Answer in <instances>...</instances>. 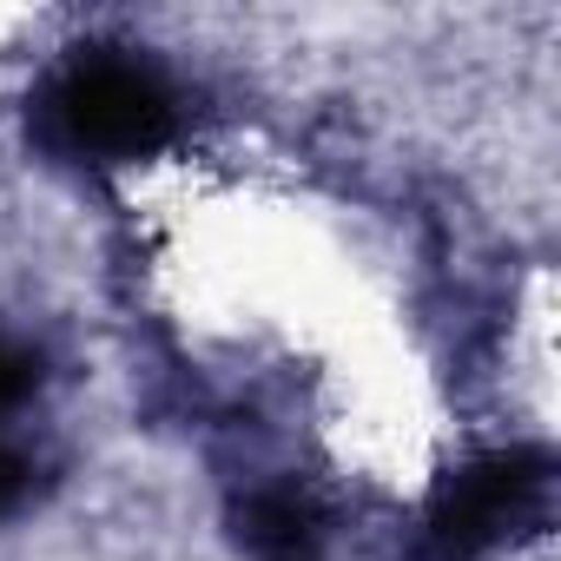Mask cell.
I'll return each mask as SVG.
<instances>
[{
  "label": "cell",
  "instance_id": "obj_3",
  "mask_svg": "<svg viewBox=\"0 0 561 561\" xmlns=\"http://www.w3.org/2000/svg\"><path fill=\"white\" fill-rule=\"evenodd\" d=\"M238 535L257 548V554H277V561H305L311 535H318V515L298 489H257L244 508H238Z\"/></svg>",
  "mask_w": 561,
  "mask_h": 561
},
{
  "label": "cell",
  "instance_id": "obj_1",
  "mask_svg": "<svg viewBox=\"0 0 561 561\" xmlns=\"http://www.w3.org/2000/svg\"><path fill=\"white\" fill-rule=\"evenodd\" d=\"M34 126L54 152L80 165H133L179 139L172 80L133 47H73L34 100Z\"/></svg>",
  "mask_w": 561,
  "mask_h": 561
},
{
  "label": "cell",
  "instance_id": "obj_2",
  "mask_svg": "<svg viewBox=\"0 0 561 561\" xmlns=\"http://www.w3.org/2000/svg\"><path fill=\"white\" fill-rule=\"evenodd\" d=\"M548 476H554L548 449H495V456L469 462L430 502V522H423L430 554L436 561H476V554H489L502 535H515L541 508Z\"/></svg>",
  "mask_w": 561,
  "mask_h": 561
},
{
  "label": "cell",
  "instance_id": "obj_4",
  "mask_svg": "<svg viewBox=\"0 0 561 561\" xmlns=\"http://www.w3.org/2000/svg\"><path fill=\"white\" fill-rule=\"evenodd\" d=\"M41 377H47V357H41L27 337H8V331H0V423L21 416V410L34 403Z\"/></svg>",
  "mask_w": 561,
  "mask_h": 561
}]
</instances>
